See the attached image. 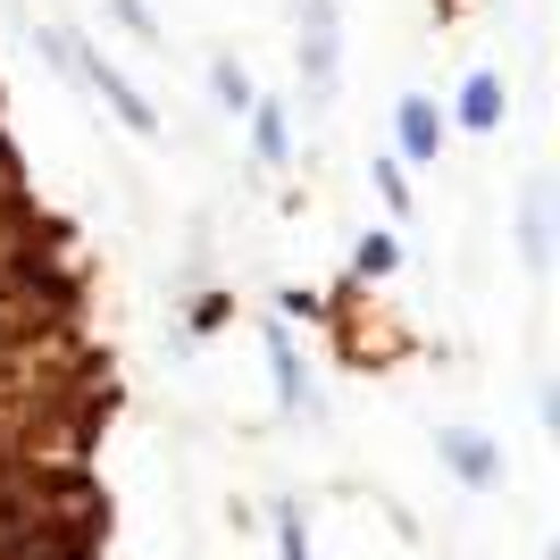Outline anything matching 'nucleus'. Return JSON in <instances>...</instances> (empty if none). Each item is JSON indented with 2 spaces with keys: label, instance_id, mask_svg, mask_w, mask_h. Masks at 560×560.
I'll return each mask as SVG.
<instances>
[{
  "label": "nucleus",
  "instance_id": "obj_1",
  "mask_svg": "<svg viewBox=\"0 0 560 560\" xmlns=\"http://www.w3.org/2000/svg\"><path fill=\"white\" fill-rule=\"evenodd\" d=\"M50 50H59V59H75V75H84L93 93H109V109L126 117L135 135H151V109H142V93H135V84H126V75L109 68V59H93V50H68V43H59V34H50Z\"/></svg>",
  "mask_w": 560,
  "mask_h": 560
},
{
  "label": "nucleus",
  "instance_id": "obj_2",
  "mask_svg": "<svg viewBox=\"0 0 560 560\" xmlns=\"http://www.w3.org/2000/svg\"><path fill=\"white\" fill-rule=\"evenodd\" d=\"M435 142H444V117L410 93V101H401V160H435Z\"/></svg>",
  "mask_w": 560,
  "mask_h": 560
},
{
  "label": "nucleus",
  "instance_id": "obj_3",
  "mask_svg": "<svg viewBox=\"0 0 560 560\" xmlns=\"http://www.w3.org/2000/svg\"><path fill=\"white\" fill-rule=\"evenodd\" d=\"M335 75V0H310V84Z\"/></svg>",
  "mask_w": 560,
  "mask_h": 560
},
{
  "label": "nucleus",
  "instance_id": "obj_4",
  "mask_svg": "<svg viewBox=\"0 0 560 560\" xmlns=\"http://www.w3.org/2000/svg\"><path fill=\"white\" fill-rule=\"evenodd\" d=\"M460 126H502V84H493V75H468V93H460Z\"/></svg>",
  "mask_w": 560,
  "mask_h": 560
},
{
  "label": "nucleus",
  "instance_id": "obj_5",
  "mask_svg": "<svg viewBox=\"0 0 560 560\" xmlns=\"http://www.w3.org/2000/svg\"><path fill=\"white\" fill-rule=\"evenodd\" d=\"M444 452H452V468H460L468 486H493V452L477 444V435H444Z\"/></svg>",
  "mask_w": 560,
  "mask_h": 560
},
{
  "label": "nucleus",
  "instance_id": "obj_6",
  "mask_svg": "<svg viewBox=\"0 0 560 560\" xmlns=\"http://www.w3.org/2000/svg\"><path fill=\"white\" fill-rule=\"evenodd\" d=\"M252 126H259V160H284V117H277V101H252Z\"/></svg>",
  "mask_w": 560,
  "mask_h": 560
},
{
  "label": "nucleus",
  "instance_id": "obj_7",
  "mask_svg": "<svg viewBox=\"0 0 560 560\" xmlns=\"http://www.w3.org/2000/svg\"><path fill=\"white\" fill-rule=\"evenodd\" d=\"M218 101H226V109H252V75H243V68H234V59H218Z\"/></svg>",
  "mask_w": 560,
  "mask_h": 560
},
{
  "label": "nucleus",
  "instance_id": "obj_8",
  "mask_svg": "<svg viewBox=\"0 0 560 560\" xmlns=\"http://www.w3.org/2000/svg\"><path fill=\"white\" fill-rule=\"evenodd\" d=\"M527 268H544V192H527Z\"/></svg>",
  "mask_w": 560,
  "mask_h": 560
},
{
  "label": "nucleus",
  "instance_id": "obj_9",
  "mask_svg": "<svg viewBox=\"0 0 560 560\" xmlns=\"http://www.w3.org/2000/svg\"><path fill=\"white\" fill-rule=\"evenodd\" d=\"M376 185H385V201H394V210H410V176H401V167H394V160L376 167Z\"/></svg>",
  "mask_w": 560,
  "mask_h": 560
},
{
  "label": "nucleus",
  "instance_id": "obj_10",
  "mask_svg": "<svg viewBox=\"0 0 560 560\" xmlns=\"http://www.w3.org/2000/svg\"><path fill=\"white\" fill-rule=\"evenodd\" d=\"M9 351H18V327H0V369H9Z\"/></svg>",
  "mask_w": 560,
  "mask_h": 560
}]
</instances>
